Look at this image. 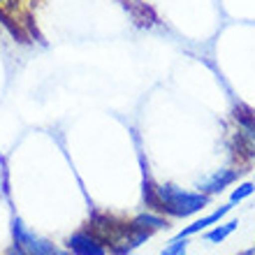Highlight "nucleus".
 Instances as JSON below:
<instances>
[{
	"instance_id": "obj_1",
	"label": "nucleus",
	"mask_w": 255,
	"mask_h": 255,
	"mask_svg": "<svg viewBox=\"0 0 255 255\" xmlns=\"http://www.w3.org/2000/svg\"><path fill=\"white\" fill-rule=\"evenodd\" d=\"M207 193H193V190H183L174 183H160L155 186L151 179L144 181V202L148 209H153L155 214H165L172 218H188L197 214L209 204Z\"/></svg>"
},
{
	"instance_id": "obj_2",
	"label": "nucleus",
	"mask_w": 255,
	"mask_h": 255,
	"mask_svg": "<svg viewBox=\"0 0 255 255\" xmlns=\"http://www.w3.org/2000/svg\"><path fill=\"white\" fill-rule=\"evenodd\" d=\"M12 237L14 244L26 251L28 255H67V251H63L61 246H56L54 242H49L44 237L35 235L33 230H28L21 218L12 221Z\"/></svg>"
},
{
	"instance_id": "obj_3",
	"label": "nucleus",
	"mask_w": 255,
	"mask_h": 255,
	"mask_svg": "<svg viewBox=\"0 0 255 255\" xmlns=\"http://www.w3.org/2000/svg\"><path fill=\"white\" fill-rule=\"evenodd\" d=\"M67 251L74 255H107V246L88 228L74 232L72 237H67Z\"/></svg>"
},
{
	"instance_id": "obj_4",
	"label": "nucleus",
	"mask_w": 255,
	"mask_h": 255,
	"mask_svg": "<svg viewBox=\"0 0 255 255\" xmlns=\"http://www.w3.org/2000/svg\"><path fill=\"white\" fill-rule=\"evenodd\" d=\"M235 121L239 126V141L251 151V155H255V114L237 109Z\"/></svg>"
},
{
	"instance_id": "obj_5",
	"label": "nucleus",
	"mask_w": 255,
	"mask_h": 255,
	"mask_svg": "<svg viewBox=\"0 0 255 255\" xmlns=\"http://www.w3.org/2000/svg\"><path fill=\"white\" fill-rule=\"evenodd\" d=\"M235 179H237L235 169H218V172H214V174L207 176V179L200 183V193H207V195L221 193V190L228 188L230 183H235Z\"/></svg>"
},
{
	"instance_id": "obj_6",
	"label": "nucleus",
	"mask_w": 255,
	"mask_h": 255,
	"mask_svg": "<svg viewBox=\"0 0 255 255\" xmlns=\"http://www.w3.org/2000/svg\"><path fill=\"white\" fill-rule=\"evenodd\" d=\"M232 207H235V204H232V202H230V204H225V207H221L218 209V211H214V214H209V216H204V218H197V221L193 223V225H188V228H183L181 232H179V235L176 237H186V239H188V237H193V235H197V232H202V230H207L209 225H214V223H218L223 218V216L225 214H230V211H232Z\"/></svg>"
},
{
	"instance_id": "obj_7",
	"label": "nucleus",
	"mask_w": 255,
	"mask_h": 255,
	"mask_svg": "<svg viewBox=\"0 0 255 255\" xmlns=\"http://www.w3.org/2000/svg\"><path fill=\"white\" fill-rule=\"evenodd\" d=\"M130 228L153 235V232H158V230H167L169 225H167V218H162L160 214H141V216H137V218L130 221Z\"/></svg>"
},
{
	"instance_id": "obj_8",
	"label": "nucleus",
	"mask_w": 255,
	"mask_h": 255,
	"mask_svg": "<svg viewBox=\"0 0 255 255\" xmlns=\"http://www.w3.org/2000/svg\"><path fill=\"white\" fill-rule=\"evenodd\" d=\"M237 225H239L237 221H230V223H223V225H216L214 230H209L207 235H204V239H207L209 244H221V242H225V239H228L232 232H235Z\"/></svg>"
},
{
	"instance_id": "obj_9",
	"label": "nucleus",
	"mask_w": 255,
	"mask_h": 255,
	"mask_svg": "<svg viewBox=\"0 0 255 255\" xmlns=\"http://www.w3.org/2000/svg\"><path fill=\"white\" fill-rule=\"evenodd\" d=\"M253 193H255V183L253 181H244V183H239V186L232 190V195H230V202H232V204H239V202L249 200Z\"/></svg>"
},
{
	"instance_id": "obj_10",
	"label": "nucleus",
	"mask_w": 255,
	"mask_h": 255,
	"mask_svg": "<svg viewBox=\"0 0 255 255\" xmlns=\"http://www.w3.org/2000/svg\"><path fill=\"white\" fill-rule=\"evenodd\" d=\"M186 249H188V239H186V237H183V239L181 237H174V239L162 249L160 255H179V253H186Z\"/></svg>"
},
{
	"instance_id": "obj_11",
	"label": "nucleus",
	"mask_w": 255,
	"mask_h": 255,
	"mask_svg": "<svg viewBox=\"0 0 255 255\" xmlns=\"http://www.w3.org/2000/svg\"><path fill=\"white\" fill-rule=\"evenodd\" d=\"M9 255H28V253H26V251H23V249H19L16 244H14L12 249H9Z\"/></svg>"
},
{
	"instance_id": "obj_12",
	"label": "nucleus",
	"mask_w": 255,
	"mask_h": 255,
	"mask_svg": "<svg viewBox=\"0 0 255 255\" xmlns=\"http://www.w3.org/2000/svg\"><path fill=\"white\" fill-rule=\"evenodd\" d=\"M239 255H255V249H249V251H242Z\"/></svg>"
},
{
	"instance_id": "obj_13",
	"label": "nucleus",
	"mask_w": 255,
	"mask_h": 255,
	"mask_svg": "<svg viewBox=\"0 0 255 255\" xmlns=\"http://www.w3.org/2000/svg\"><path fill=\"white\" fill-rule=\"evenodd\" d=\"M179 255H186V253H179Z\"/></svg>"
}]
</instances>
